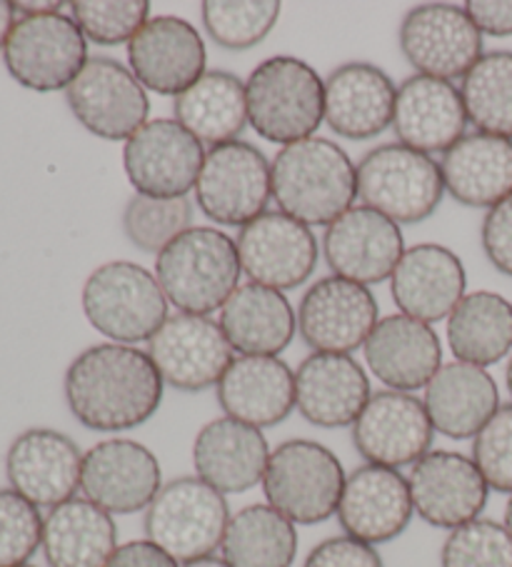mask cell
I'll return each instance as SVG.
<instances>
[{"label":"cell","mask_w":512,"mask_h":567,"mask_svg":"<svg viewBox=\"0 0 512 567\" xmlns=\"http://www.w3.org/2000/svg\"><path fill=\"white\" fill-rule=\"evenodd\" d=\"M165 383L147 350L121 343L91 346L65 373V403L98 433H123L147 423L163 403Z\"/></svg>","instance_id":"6da1fadb"},{"label":"cell","mask_w":512,"mask_h":567,"mask_svg":"<svg viewBox=\"0 0 512 567\" xmlns=\"http://www.w3.org/2000/svg\"><path fill=\"white\" fill-rule=\"evenodd\" d=\"M273 198L303 225H332L358 198V168L338 143L308 138L285 148L270 163Z\"/></svg>","instance_id":"7a4b0ae2"},{"label":"cell","mask_w":512,"mask_h":567,"mask_svg":"<svg viewBox=\"0 0 512 567\" xmlns=\"http://www.w3.org/2000/svg\"><path fill=\"white\" fill-rule=\"evenodd\" d=\"M240 256L235 240L218 228L193 225L155 260V278L178 312L211 316L240 288Z\"/></svg>","instance_id":"3957f363"},{"label":"cell","mask_w":512,"mask_h":567,"mask_svg":"<svg viewBox=\"0 0 512 567\" xmlns=\"http://www.w3.org/2000/svg\"><path fill=\"white\" fill-rule=\"evenodd\" d=\"M245 97L253 131L283 148L313 138L325 121V81L300 58L263 61L245 83Z\"/></svg>","instance_id":"277c9868"},{"label":"cell","mask_w":512,"mask_h":567,"mask_svg":"<svg viewBox=\"0 0 512 567\" xmlns=\"http://www.w3.org/2000/svg\"><path fill=\"white\" fill-rule=\"evenodd\" d=\"M346 481L340 457L330 447L295 437L270 453L263 493L293 525H318L338 513Z\"/></svg>","instance_id":"5b68a950"},{"label":"cell","mask_w":512,"mask_h":567,"mask_svg":"<svg viewBox=\"0 0 512 567\" xmlns=\"http://www.w3.org/2000/svg\"><path fill=\"white\" fill-rule=\"evenodd\" d=\"M83 312L107 340L135 346L161 330L167 320V298L155 272L131 260H113L88 276Z\"/></svg>","instance_id":"8992f818"},{"label":"cell","mask_w":512,"mask_h":567,"mask_svg":"<svg viewBox=\"0 0 512 567\" xmlns=\"http://www.w3.org/2000/svg\"><path fill=\"white\" fill-rule=\"evenodd\" d=\"M358 198L398 225L422 223L446 198L442 168L402 143L378 145L358 165Z\"/></svg>","instance_id":"52a82bcc"},{"label":"cell","mask_w":512,"mask_h":567,"mask_svg":"<svg viewBox=\"0 0 512 567\" xmlns=\"http://www.w3.org/2000/svg\"><path fill=\"white\" fill-rule=\"evenodd\" d=\"M228 523L231 511L225 495L198 475L175 477L163 485L145 511L147 540L183 565L218 550Z\"/></svg>","instance_id":"ba28073f"},{"label":"cell","mask_w":512,"mask_h":567,"mask_svg":"<svg viewBox=\"0 0 512 567\" xmlns=\"http://www.w3.org/2000/svg\"><path fill=\"white\" fill-rule=\"evenodd\" d=\"M3 61L13 81L28 91H68L88 63V41L73 16H23L8 35Z\"/></svg>","instance_id":"9c48e42d"},{"label":"cell","mask_w":512,"mask_h":567,"mask_svg":"<svg viewBox=\"0 0 512 567\" xmlns=\"http://www.w3.org/2000/svg\"><path fill=\"white\" fill-rule=\"evenodd\" d=\"M273 198L270 161L245 141L215 145L205 153L195 183L198 208L225 228H245Z\"/></svg>","instance_id":"30bf717a"},{"label":"cell","mask_w":512,"mask_h":567,"mask_svg":"<svg viewBox=\"0 0 512 567\" xmlns=\"http://www.w3.org/2000/svg\"><path fill=\"white\" fill-rule=\"evenodd\" d=\"M75 121L103 141H131L147 123L151 101L131 68L95 55L65 91Z\"/></svg>","instance_id":"8fae6325"},{"label":"cell","mask_w":512,"mask_h":567,"mask_svg":"<svg viewBox=\"0 0 512 567\" xmlns=\"http://www.w3.org/2000/svg\"><path fill=\"white\" fill-rule=\"evenodd\" d=\"M233 346L221 322L208 316L175 312L161 330L147 340V355L161 373L163 383L181 393H203L218 388L225 370L233 363Z\"/></svg>","instance_id":"7c38bea8"},{"label":"cell","mask_w":512,"mask_h":567,"mask_svg":"<svg viewBox=\"0 0 512 567\" xmlns=\"http://www.w3.org/2000/svg\"><path fill=\"white\" fill-rule=\"evenodd\" d=\"M203 143L175 118L147 121L123 148V168L137 195L188 198L205 161Z\"/></svg>","instance_id":"4fadbf2b"},{"label":"cell","mask_w":512,"mask_h":567,"mask_svg":"<svg viewBox=\"0 0 512 567\" xmlns=\"http://www.w3.org/2000/svg\"><path fill=\"white\" fill-rule=\"evenodd\" d=\"M400 51L418 75L455 81L465 78L482 55V33L465 8L422 3L406 13L398 31Z\"/></svg>","instance_id":"5bb4252c"},{"label":"cell","mask_w":512,"mask_h":567,"mask_svg":"<svg viewBox=\"0 0 512 567\" xmlns=\"http://www.w3.org/2000/svg\"><path fill=\"white\" fill-rule=\"evenodd\" d=\"M81 491L85 501L111 515L147 511L163 491L161 463L137 440H103L83 455Z\"/></svg>","instance_id":"9a60e30c"},{"label":"cell","mask_w":512,"mask_h":567,"mask_svg":"<svg viewBox=\"0 0 512 567\" xmlns=\"http://www.w3.org/2000/svg\"><path fill=\"white\" fill-rule=\"evenodd\" d=\"M378 300L366 286L328 276L313 282L300 300L298 332L315 353L348 355L366 346L378 326Z\"/></svg>","instance_id":"2e32d148"},{"label":"cell","mask_w":512,"mask_h":567,"mask_svg":"<svg viewBox=\"0 0 512 567\" xmlns=\"http://www.w3.org/2000/svg\"><path fill=\"white\" fill-rule=\"evenodd\" d=\"M238 256L250 282L293 290L308 280L318 268V240L308 225L283 210H265L238 233Z\"/></svg>","instance_id":"e0dca14e"},{"label":"cell","mask_w":512,"mask_h":567,"mask_svg":"<svg viewBox=\"0 0 512 567\" xmlns=\"http://www.w3.org/2000/svg\"><path fill=\"white\" fill-rule=\"evenodd\" d=\"M436 427L430 423L426 403L410 393L380 390L352 425V445L368 465L400 471L416 465L430 453Z\"/></svg>","instance_id":"ac0fdd59"},{"label":"cell","mask_w":512,"mask_h":567,"mask_svg":"<svg viewBox=\"0 0 512 567\" xmlns=\"http://www.w3.org/2000/svg\"><path fill=\"white\" fill-rule=\"evenodd\" d=\"M412 507L422 523L440 530L478 520L485 511L490 487L472 457L452 450H430L408 475Z\"/></svg>","instance_id":"d6986e66"},{"label":"cell","mask_w":512,"mask_h":567,"mask_svg":"<svg viewBox=\"0 0 512 567\" xmlns=\"http://www.w3.org/2000/svg\"><path fill=\"white\" fill-rule=\"evenodd\" d=\"M127 63L145 91L178 97L205 75L208 51L193 23L155 16L127 43Z\"/></svg>","instance_id":"ffe728a7"},{"label":"cell","mask_w":512,"mask_h":567,"mask_svg":"<svg viewBox=\"0 0 512 567\" xmlns=\"http://www.w3.org/2000/svg\"><path fill=\"white\" fill-rule=\"evenodd\" d=\"M322 252L335 276L368 288L392 276L406 252V240L398 223L368 205H352L328 225Z\"/></svg>","instance_id":"44dd1931"},{"label":"cell","mask_w":512,"mask_h":567,"mask_svg":"<svg viewBox=\"0 0 512 567\" xmlns=\"http://www.w3.org/2000/svg\"><path fill=\"white\" fill-rule=\"evenodd\" d=\"M11 491L35 507L73 501L83 475V453L71 437L51 427H31L13 440L6 455Z\"/></svg>","instance_id":"7402d4cb"},{"label":"cell","mask_w":512,"mask_h":567,"mask_svg":"<svg viewBox=\"0 0 512 567\" xmlns=\"http://www.w3.org/2000/svg\"><path fill=\"white\" fill-rule=\"evenodd\" d=\"M412 513L406 475L382 465H360L342 487L338 523L346 535L376 547L406 533Z\"/></svg>","instance_id":"603a6c76"},{"label":"cell","mask_w":512,"mask_h":567,"mask_svg":"<svg viewBox=\"0 0 512 567\" xmlns=\"http://www.w3.org/2000/svg\"><path fill=\"white\" fill-rule=\"evenodd\" d=\"M465 266L446 246L420 243L412 246L390 276V292L402 316L422 322H440L452 316L465 298Z\"/></svg>","instance_id":"cb8c5ba5"},{"label":"cell","mask_w":512,"mask_h":567,"mask_svg":"<svg viewBox=\"0 0 512 567\" xmlns=\"http://www.w3.org/2000/svg\"><path fill=\"white\" fill-rule=\"evenodd\" d=\"M398 87L382 68L346 63L325 81V123L348 141L378 138L392 125Z\"/></svg>","instance_id":"d4e9b609"},{"label":"cell","mask_w":512,"mask_h":567,"mask_svg":"<svg viewBox=\"0 0 512 567\" xmlns=\"http://www.w3.org/2000/svg\"><path fill=\"white\" fill-rule=\"evenodd\" d=\"M468 113L460 87L450 81L412 75L398 87L392 131L398 143L418 153H442L465 138Z\"/></svg>","instance_id":"484cf974"},{"label":"cell","mask_w":512,"mask_h":567,"mask_svg":"<svg viewBox=\"0 0 512 567\" xmlns=\"http://www.w3.org/2000/svg\"><path fill=\"white\" fill-rule=\"evenodd\" d=\"M370 395L366 370L350 355L313 353L295 373V408L315 427L356 425Z\"/></svg>","instance_id":"4316f807"},{"label":"cell","mask_w":512,"mask_h":567,"mask_svg":"<svg viewBox=\"0 0 512 567\" xmlns=\"http://www.w3.org/2000/svg\"><path fill=\"white\" fill-rule=\"evenodd\" d=\"M362 348L370 373L398 393L428 388L442 368L438 332L402 312L380 318Z\"/></svg>","instance_id":"83f0119b"},{"label":"cell","mask_w":512,"mask_h":567,"mask_svg":"<svg viewBox=\"0 0 512 567\" xmlns=\"http://www.w3.org/2000/svg\"><path fill=\"white\" fill-rule=\"evenodd\" d=\"M270 461L268 440L258 427L215 417L195 437L193 465L201 481L223 495H240L263 483Z\"/></svg>","instance_id":"f1b7e54d"},{"label":"cell","mask_w":512,"mask_h":567,"mask_svg":"<svg viewBox=\"0 0 512 567\" xmlns=\"http://www.w3.org/2000/svg\"><path fill=\"white\" fill-rule=\"evenodd\" d=\"M225 415L253 427H273L295 410V373L273 355H238L218 383Z\"/></svg>","instance_id":"f546056e"},{"label":"cell","mask_w":512,"mask_h":567,"mask_svg":"<svg viewBox=\"0 0 512 567\" xmlns=\"http://www.w3.org/2000/svg\"><path fill=\"white\" fill-rule=\"evenodd\" d=\"M426 410L436 433L450 440L475 437L498 413L500 390L485 368L470 363L442 365L426 388Z\"/></svg>","instance_id":"4dcf8cb0"},{"label":"cell","mask_w":512,"mask_h":567,"mask_svg":"<svg viewBox=\"0 0 512 567\" xmlns=\"http://www.w3.org/2000/svg\"><path fill=\"white\" fill-rule=\"evenodd\" d=\"M442 181L460 205L495 208L512 195V141L470 133L442 155Z\"/></svg>","instance_id":"1f68e13d"},{"label":"cell","mask_w":512,"mask_h":567,"mask_svg":"<svg viewBox=\"0 0 512 567\" xmlns=\"http://www.w3.org/2000/svg\"><path fill=\"white\" fill-rule=\"evenodd\" d=\"M221 328L240 355L278 358L293 343L298 318L285 292L245 282L223 306Z\"/></svg>","instance_id":"d6a6232c"},{"label":"cell","mask_w":512,"mask_h":567,"mask_svg":"<svg viewBox=\"0 0 512 567\" xmlns=\"http://www.w3.org/2000/svg\"><path fill=\"white\" fill-rule=\"evenodd\" d=\"M41 547L48 567H105L117 550V527L103 507L73 497L48 513Z\"/></svg>","instance_id":"836d02e7"},{"label":"cell","mask_w":512,"mask_h":567,"mask_svg":"<svg viewBox=\"0 0 512 567\" xmlns=\"http://www.w3.org/2000/svg\"><path fill=\"white\" fill-rule=\"evenodd\" d=\"M175 121L211 148L235 143L248 125L245 83L228 71H205L198 83L175 97Z\"/></svg>","instance_id":"e575fe53"},{"label":"cell","mask_w":512,"mask_h":567,"mask_svg":"<svg viewBox=\"0 0 512 567\" xmlns=\"http://www.w3.org/2000/svg\"><path fill=\"white\" fill-rule=\"evenodd\" d=\"M448 346L460 363H500L512 353V302L490 290L468 292L448 318Z\"/></svg>","instance_id":"d590c367"},{"label":"cell","mask_w":512,"mask_h":567,"mask_svg":"<svg viewBox=\"0 0 512 567\" xmlns=\"http://www.w3.org/2000/svg\"><path fill=\"white\" fill-rule=\"evenodd\" d=\"M221 550L231 567H290L298 530L275 507L248 505L231 517Z\"/></svg>","instance_id":"8d00e7d4"},{"label":"cell","mask_w":512,"mask_h":567,"mask_svg":"<svg viewBox=\"0 0 512 567\" xmlns=\"http://www.w3.org/2000/svg\"><path fill=\"white\" fill-rule=\"evenodd\" d=\"M468 123L478 133L512 141V51H490L460 85Z\"/></svg>","instance_id":"74e56055"},{"label":"cell","mask_w":512,"mask_h":567,"mask_svg":"<svg viewBox=\"0 0 512 567\" xmlns=\"http://www.w3.org/2000/svg\"><path fill=\"white\" fill-rule=\"evenodd\" d=\"M203 25L225 51H248L263 43L280 18L278 0H205Z\"/></svg>","instance_id":"f35d334b"},{"label":"cell","mask_w":512,"mask_h":567,"mask_svg":"<svg viewBox=\"0 0 512 567\" xmlns=\"http://www.w3.org/2000/svg\"><path fill=\"white\" fill-rule=\"evenodd\" d=\"M193 228V203L188 198H147L133 195L123 210V230L127 240L143 252H161Z\"/></svg>","instance_id":"ab89813d"},{"label":"cell","mask_w":512,"mask_h":567,"mask_svg":"<svg viewBox=\"0 0 512 567\" xmlns=\"http://www.w3.org/2000/svg\"><path fill=\"white\" fill-rule=\"evenodd\" d=\"M73 21L85 41L95 45L131 43L141 28L151 21V3L145 0H75L71 3Z\"/></svg>","instance_id":"60d3db41"},{"label":"cell","mask_w":512,"mask_h":567,"mask_svg":"<svg viewBox=\"0 0 512 567\" xmlns=\"http://www.w3.org/2000/svg\"><path fill=\"white\" fill-rule=\"evenodd\" d=\"M442 567H512V535L505 525L478 517L450 530L440 550Z\"/></svg>","instance_id":"b9f144b4"},{"label":"cell","mask_w":512,"mask_h":567,"mask_svg":"<svg viewBox=\"0 0 512 567\" xmlns=\"http://www.w3.org/2000/svg\"><path fill=\"white\" fill-rule=\"evenodd\" d=\"M41 511L16 491H0V567H21L43 545Z\"/></svg>","instance_id":"7bdbcfd3"},{"label":"cell","mask_w":512,"mask_h":567,"mask_svg":"<svg viewBox=\"0 0 512 567\" xmlns=\"http://www.w3.org/2000/svg\"><path fill=\"white\" fill-rule=\"evenodd\" d=\"M472 463L490 491L512 495V403L500 405L485 427L472 437Z\"/></svg>","instance_id":"ee69618b"},{"label":"cell","mask_w":512,"mask_h":567,"mask_svg":"<svg viewBox=\"0 0 512 567\" xmlns=\"http://www.w3.org/2000/svg\"><path fill=\"white\" fill-rule=\"evenodd\" d=\"M303 567H386L376 547L350 535L328 537L310 550Z\"/></svg>","instance_id":"f6af8a7d"},{"label":"cell","mask_w":512,"mask_h":567,"mask_svg":"<svg viewBox=\"0 0 512 567\" xmlns=\"http://www.w3.org/2000/svg\"><path fill=\"white\" fill-rule=\"evenodd\" d=\"M480 240L492 266L512 278V195L488 210Z\"/></svg>","instance_id":"bcb514c9"},{"label":"cell","mask_w":512,"mask_h":567,"mask_svg":"<svg viewBox=\"0 0 512 567\" xmlns=\"http://www.w3.org/2000/svg\"><path fill=\"white\" fill-rule=\"evenodd\" d=\"M482 35H512V0H470L462 6Z\"/></svg>","instance_id":"7dc6e473"},{"label":"cell","mask_w":512,"mask_h":567,"mask_svg":"<svg viewBox=\"0 0 512 567\" xmlns=\"http://www.w3.org/2000/svg\"><path fill=\"white\" fill-rule=\"evenodd\" d=\"M105 567H181L175 557L167 555L163 547H157L151 540H131L117 545L111 563Z\"/></svg>","instance_id":"c3c4849f"},{"label":"cell","mask_w":512,"mask_h":567,"mask_svg":"<svg viewBox=\"0 0 512 567\" xmlns=\"http://www.w3.org/2000/svg\"><path fill=\"white\" fill-rule=\"evenodd\" d=\"M16 25V3L0 0V48H6L8 35H11Z\"/></svg>","instance_id":"681fc988"},{"label":"cell","mask_w":512,"mask_h":567,"mask_svg":"<svg viewBox=\"0 0 512 567\" xmlns=\"http://www.w3.org/2000/svg\"><path fill=\"white\" fill-rule=\"evenodd\" d=\"M183 567H231L228 563L223 560V557H215V555H211V557H201V560H193V563H185Z\"/></svg>","instance_id":"f907efd6"},{"label":"cell","mask_w":512,"mask_h":567,"mask_svg":"<svg viewBox=\"0 0 512 567\" xmlns=\"http://www.w3.org/2000/svg\"><path fill=\"white\" fill-rule=\"evenodd\" d=\"M505 527H508V533L512 535V495H510L508 507H505Z\"/></svg>","instance_id":"816d5d0a"},{"label":"cell","mask_w":512,"mask_h":567,"mask_svg":"<svg viewBox=\"0 0 512 567\" xmlns=\"http://www.w3.org/2000/svg\"><path fill=\"white\" fill-rule=\"evenodd\" d=\"M505 383H508V390L512 395V353H510V360H508V370H505Z\"/></svg>","instance_id":"f5cc1de1"},{"label":"cell","mask_w":512,"mask_h":567,"mask_svg":"<svg viewBox=\"0 0 512 567\" xmlns=\"http://www.w3.org/2000/svg\"><path fill=\"white\" fill-rule=\"evenodd\" d=\"M21 567H35V565H21Z\"/></svg>","instance_id":"db71d44e"}]
</instances>
